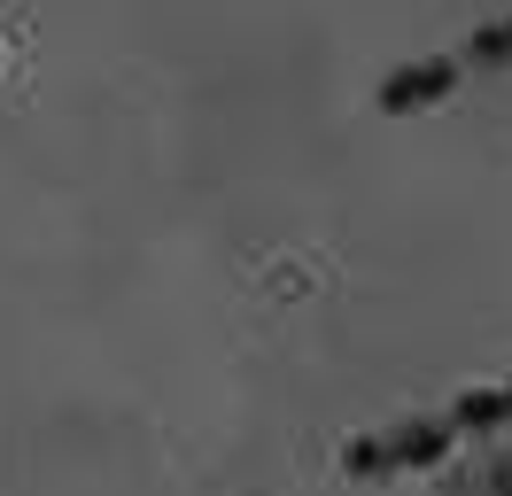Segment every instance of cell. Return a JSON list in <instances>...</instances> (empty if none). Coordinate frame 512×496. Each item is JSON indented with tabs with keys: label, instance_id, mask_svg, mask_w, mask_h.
I'll use <instances>...</instances> for the list:
<instances>
[{
	"label": "cell",
	"instance_id": "5b68a950",
	"mask_svg": "<svg viewBox=\"0 0 512 496\" xmlns=\"http://www.w3.org/2000/svg\"><path fill=\"white\" fill-rule=\"evenodd\" d=\"M497 396H505V419H512V380H505V388H497Z\"/></svg>",
	"mask_w": 512,
	"mask_h": 496
},
{
	"label": "cell",
	"instance_id": "277c9868",
	"mask_svg": "<svg viewBox=\"0 0 512 496\" xmlns=\"http://www.w3.org/2000/svg\"><path fill=\"white\" fill-rule=\"evenodd\" d=\"M466 62H474V70H505V62H512V16H505V24H481L474 47H466Z\"/></svg>",
	"mask_w": 512,
	"mask_h": 496
},
{
	"label": "cell",
	"instance_id": "7a4b0ae2",
	"mask_svg": "<svg viewBox=\"0 0 512 496\" xmlns=\"http://www.w3.org/2000/svg\"><path fill=\"white\" fill-rule=\"evenodd\" d=\"M458 70L466 62H450V55H427V62H404L396 78L381 86V109H435V101H450V86H458Z\"/></svg>",
	"mask_w": 512,
	"mask_h": 496
},
{
	"label": "cell",
	"instance_id": "3957f363",
	"mask_svg": "<svg viewBox=\"0 0 512 496\" xmlns=\"http://www.w3.org/2000/svg\"><path fill=\"white\" fill-rule=\"evenodd\" d=\"M450 427H458V434H497V427H512V419H505V396H497V388H466V396L450 403Z\"/></svg>",
	"mask_w": 512,
	"mask_h": 496
},
{
	"label": "cell",
	"instance_id": "6da1fadb",
	"mask_svg": "<svg viewBox=\"0 0 512 496\" xmlns=\"http://www.w3.org/2000/svg\"><path fill=\"white\" fill-rule=\"evenodd\" d=\"M450 442H458V427H450V419H404V427H388V434H365V442H350V450H342V465H350L357 481H373V473L435 465Z\"/></svg>",
	"mask_w": 512,
	"mask_h": 496
}]
</instances>
